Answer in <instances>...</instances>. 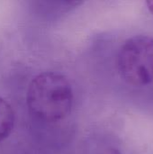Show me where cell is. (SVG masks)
Returning <instances> with one entry per match:
<instances>
[{"label":"cell","instance_id":"6da1fadb","mask_svg":"<svg viewBox=\"0 0 153 154\" xmlns=\"http://www.w3.org/2000/svg\"><path fill=\"white\" fill-rule=\"evenodd\" d=\"M29 111L46 123H57L67 118L72 110L73 91L69 81L61 74L45 71L35 76L26 95Z\"/></svg>","mask_w":153,"mask_h":154},{"label":"cell","instance_id":"7a4b0ae2","mask_svg":"<svg viewBox=\"0 0 153 154\" xmlns=\"http://www.w3.org/2000/svg\"><path fill=\"white\" fill-rule=\"evenodd\" d=\"M117 69L130 86L145 88L153 84V37L135 35L126 40L117 55Z\"/></svg>","mask_w":153,"mask_h":154},{"label":"cell","instance_id":"3957f363","mask_svg":"<svg viewBox=\"0 0 153 154\" xmlns=\"http://www.w3.org/2000/svg\"><path fill=\"white\" fill-rule=\"evenodd\" d=\"M15 116L11 105L0 97V143L5 140L14 127Z\"/></svg>","mask_w":153,"mask_h":154},{"label":"cell","instance_id":"277c9868","mask_svg":"<svg viewBox=\"0 0 153 154\" xmlns=\"http://www.w3.org/2000/svg\"><path fill=\"white\" fill-rule=\"evenodd\" d=\"M62 7H72L79 5L83 0H50Z\"/></svg>","mask_w":153,"mask_h":154},{"label":"cell","instance_id":"5b68a950","mask_svg":"<svg viewBox=\"0 0 153 154\" xmlns=\"http://www.w3.org/2000/svg\"><path fill=\"white\" fill-rule=\"evenodd\" d=\"M99 154H122L117 149L115 148H107L106 150H104L102 152H100Z\"/></svg>","mask_w":153,"mask_h":154},{"label":"cell","instance_id":"8992f818","mask_svg":"<svg viewBox=\"0 0 153 154\" xmlns=\"http://www.w3.org/2000/svg\"><path fill=\"white\" fill-rule=\"evenodd\" d=\"M145 1H146V5H147L149 11L153 15V0H145Z\"/></svg>","mask_w":153,"mask_h":154}]
</instances>
